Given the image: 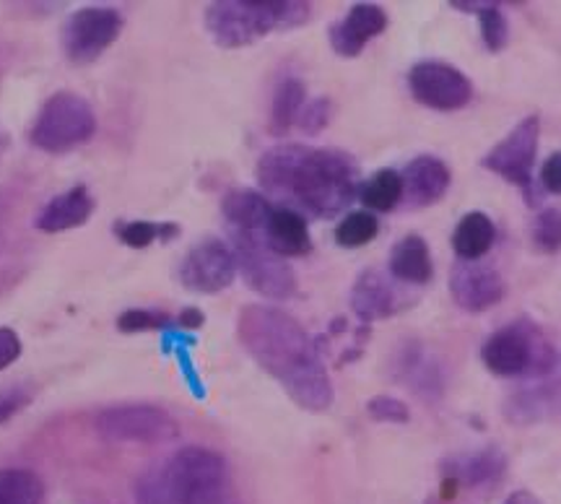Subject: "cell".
I'll return each mask as SVG.
<instances>
[{
  "label": "cell",
  "mask_w": 561,
  "mask_h": 504,
  "mask_svg": "<svg viewBox=\"0 0 561 504\" xmlns=\"http://www.w3.org/2000/svg\"><path fill=\"white\" fill-rule=\"evenodd\" d=\"M180 229L174 224H151V221H125L117 224V237L128 248H149L153 240H170Z\"/></svg>",
  "instance_id": "cell-32"
},
{
  "label": "cell",
  "mask_w": 561,
  "mask_h": 504,
  "mask_svg": "<svg viewBox=\"0 0 561 504\" xmlns=\"http://www.w3.org/2000/svg\"><path fill=\"white\" fill-rule=\"evenodd\" d=\"M504 504H543L536 494L528 492V489H520V492H512Z\"/></svg>",
  "instance_id": "cell-39"
},
{
  "label": "cell",
  "mask_w": 561,
  "mask_h": 504,
  "mask_svg": "<svg viewBox=\"0 0 561 504\" xmlns=\"http://www.w3.org/2000/svg\"><path fill=\"white\" fill-rule=\"evenodd\" d=\"M96 432L107 443L157 445L178 437V422L157 405H112L96 416Z\"/></svg>",
  "instance_id": "cell-9"
},
{
  "label": "cell",
  "mask_w": 561,
  "mask_h": 504,
  "mask_svg": "<svg viewBox=\"0 0 561 504\" xmlns=\"http://www.w3.org/2000/svg\"><path fill=\"white\" fill-rule=\"evenodd\" d=\"M450 297L460 310L481 314L507 297V284L491 265L460 261L450 271Z\"/></svg>",
  "instance_id": "cell-14"
},
{
  "label": "cell",
  "mask_w": 561,
  "mask_h": 504,
  "mask_svg": "<svg viewBox=\"0 0 561 504\" xmlns=\"http://www.w3.org/2000/svg\"><path fill=\"white\" fill-rule=\"evenodd\" d=\"M442 471H445V476L455 486H494L500 484L504 473H507V455H504L496 445H486L471 453L450 455V458L442 463Z\"/></svg>",
  "instance_id": "cell-17"
},
{
  "label": "cell",
  "mask_w": 561,
  "mask_h": 504,
  "mask_svg": "<svg viewBox=\"0 0 561 504\" xmlns=\"http://www.w3.org/2000/svg\"><path fill=\"white\" fill-rule=\"evenodd\" d=\"M411 96L437 112H458L473 100V83L445 60H421L409 71Z\"/></svg>",
  "instance_id": "cell-10"
},
{
  "label": "cell",
  "mask_w": 561,
  "mask_h": 504,
  "mask_svg": "<svg viewBox=\"0 0 561 504\" xmlns=\"http://www.w3.org/2000/svg\"><path fill=\"white\" fill-rule=\"evenodd\" d=\"M237 339L299 409L322 414L333 405V385L318 343L289 312L248 305L237 318Z\"/></svg>",
  "instance_id": "cell-1"
},
{
  "label": "cell",
  "mask_w": 561,
  "mask_h": 504,
  "mask_svg": "<svg viewBox=\"0 0 561 504\" xmlns=\"http://www.w3.org/2000/svg\"><path fill=\"white\" fill-rule=\"evenodd\" d=\"M42 484L24 468H0V504H39Z\"/></svg>",
  "instance_id": "cell-28"
},
{
  "label": "cell",
  "mask_w": 561,
  "mask_h": 504,
  "mask_svg": "<svg viewBox=\"0 0 561 504\" xmlns=\"http://www.w3.org/2000/svg\"><path fill=\"white\" fill-rule=\"evenodd\" d=\"M206 323V318H203L201 310H195V307H187V310H182L180 314V325L182 328H201Z\"/></svg>",
  "instance_id": "cell-38"
},
{
  "label": "cell",
  "mask_w": 561,
  "mask_h": 504,
  "mask_svg": "<svg viewBox=\"0 0 561 504\" xmlns=\"http://www.w3.org/2000/svg\"><path fill=\"white\" fill-rule=\"evenodd\" d=\"M312 5L301 0H219L206 9V30L224 50L248 47L276 32L310 21Z\"/></svg>",
  "instance_id": "cell-3"
},
{
  "label": "cell",
  "mask_w": 561,
  "mask_h": 504,
  "mask_svg": "<svg viewBox=\"0 0 561 504\" xmlns=\"http://www.w3.org/2000/svg\"><path fill=\"white\" fill-rule=\"evenodd\" d=\"M19 405H21V398H9V401L0 403V422H5L13 411H19Z\"/></svg>",
  "instance_id": "cell-40"
},
{
  "label": "cell",
  "mask_w": 561,
  "mask_h": 504,
  "mask_svg": "<svg viewBox=\"0 0 561 504\" xmlns=\"http://www.w3.org/2000/svg\"><path fill=\"white\" fill-rule=\"evenodd\" d=\"M496 240V227L486 214L471 211L455 224L453 229V250L460 261L466 263H479L483 255L491 250V244Z\"/></svg>",
  "instance_id": "cell-24"
},
{
  "label": "cell",
  "mask_w": 561,
  "mask_h": 504,
  "mask_svg": "<svg viewBox=\"0 0 561 504\" xmlns=\"http://www.w3.org/2000/svg\"><path fill=\"white\" fill-rule=\"evenodd\" d=\"M21 356V339L11 328H0V369H5Z\"/></svg>",
  "instance_id": "cell-37"
},
{
  "label": "cell",
  "mask_w": 561,
  "mask_h": 504,
  "mask_svg": "<svg viewBox=\"0 0 561 504\" xmlns=\"http://www.w3.org/2000/svg\"><path fill=\"white\" fill-rule=\"evenodd\" d=\"M533 248L543 255H557L561 252V211L559 208H543L541 214L533 219L530 227Z\"/></svg>",
  "instance_id": "cell-31"
},
{
  "label": "cell",
  "mask_w": 561,
  "mask_h": 504,
  "mask_svg": "<svg viewBox=\"0 0 561 504\" xmlns=\"http://www.w3.org/2000/svg\"><path fill=\"white\" fill-rule=\"evenodd\" d=\"M401 294H398L382 271H362L359 278L351 286V310H354L362 323L392 318V314L401 312Z\"/></svg>",
  "instance_id": "cell-19"
},
{
  "label": "cell",
  "mask_w": 561,
  "mask_h": 504,
  "mask_svg": "<svg viewBox=\"0 0 561 504\" xmlns=\"http://www.w3.org/2000/svg\"><path fill=\"white\" fill-rule=\"evenodd\" d=\"M481 359L491 375L525 380L551 375L561 364L557 348L533 320H515L491 333L481 348Z\"/></svg>",
  "instance_id": "cell-4"
},
{
  "label": "cell",
  "mask_w": 561,
  "mask_h": 504,
  "mask_svg": "<svg viewBox=\"0 0 561 504\" xmlns=\"http://www.w3.org/2000/svg\"><path fill=\"white\" fill-rule=\"evenodd\" d=\"M359 198L364 206L377 214H388L403 201V177L396 170H380L359 187Z\"/></svg>",
  "instance_id": "cell-27"
},
{
  "label": "cell",
  "mask_w": 561,
  "mask_h": 504,
  "mask_svg": "<svg viewBox=\"0 0 561 504\" xmlns=\"http://www.w3.org/2000/svg\"><path fill=\"white\" fill-rule=\"evenodd\" d=\"M453 9L466 11V13H476L481 24V39L486 45L489 53H502L510 42V24L507 16H504L500 3H489V0H453Z\"/></svg>",
  "instance_id": "cell-26"
},
{
  "label": "cell",
  "mask_w": 561,
  "mask_h": 504,
  "mask_svg": "<svg viewBox=\"0 0 561 504\" xmlns=\"http://www.w3.org/2000/svg\"><path fill=\"white\" fill-rule=\"evenodd\" d=\"M91 211H94V198H91L87 187H70L68 193L58 195L42 208V214L37 216V229L50 234L66 232V229L87 224Z\"/></svg>",
  "instance_id": "cell-23"
},
{
  "label": "cell",
  "mask_w": 561,
  "mask_h": 504,
  "mask_svg": "<svg viewBox=\"0 0 561 504\" xmlns=\"http://www.w3.org/2000/svg\"><path fill=\"white\" fill-rule=\"evenodd\" d=\"M561 416V364L551 375L515 390L504 401V419L515 426H528Z\"/></svg>",
  "instance_id": "cell-15"
},
{
  "label": "cell",
  "mask_w": 561,
  "mask_h": 504,
  "mask_svg": "<svg viewBox=\"0 0 561 504\" xmlns=\"http://www.w3.org/2000/svg\"><path fill=\"white\" fill-rule=\"evenodd\" d=\"M388 30V13L375 3L351 5L346 16L331 26V47L341 58H356L362 55L367 42Z\"/></svg>",
  "instance_id": "cell-16"
},
{
  "label": "cell",
  "mask_w": 561,
  "mask_h": 504,
  "mask_svg": "<svg viewBox=\"0 0 561 504\" xmlns=\"http://www.w3.org/2000/svg\"><path fill=\"white\" fill-rule=\"evenodd\" d=\"M390 276L403 284H430L434 276V263L430 244L421 234H405L390 250Z\"/></svg>",
  "instance_id": "cell-22"
},
{
  "label": "cell",
  "mask_w": 561,
  "mask_h": 504,
  "mask_svg": "<svg viewBox=\"0 0 561 504\" xmlns=\"http://www.w3.org/2000/svg\"><path fill=\"white\" fill-rule=\"evenodd\" d=\"M541 185L543 191L561 195V151H553L541 167Z\"/></svg>",
  "instance_id": "cell-36"
},
{
  "label": "cell",
  "mask_w": 561,
  "mask_h": 504,
  "mask_svg": "<svg viewBox=\"0 0 561 504\" xmlns=\"http://www.w3.org/2000/svg\"><path fill=\"white\" fill-rule=\"evenodd\" d=\"M96 130V117L91 104L73 91H60L42 104L37 121L32 125V144L47 153H66L87 144Z\"/></svg>",
  "instance_id": "cell-6"
},
{
  "label": "cell",
  "mask_w": 561,
  "mask_h": 504,
  "mask_svg": "<svg viewBox=\"0 0 561 504\" xmlns=\"http://www.w3.org/2000/svg\"><path fill=\"white\" fill-rule=\"evenodd\" d=\"M377 232H380V221H377L375 214L369 211H351L346 219H341L339 227H335V242L341 248H364L375 240Z\"/></svg>",
  "instance_id": "cell-30"
},
{
  "label": "cell",
  "mask_w": 561,
  "mask_h": 504,
  "mask_svg": "<svg viewBox=\"0 0 561 504\" xmlns=\"http://www.w3.org/2000/svg\"><path fill=\"white\" fill-rule=\"evenodd\" d=\"M167 314L159 312H149V310H128L125 314H121L117 320V328L123 333H140V331H157V328L167 325Z\"/></svg>",
  "instance_id": "cell-35"
},
{
  "label": "cell",
  "mask_w": 561,
  "mask_h": 504,
  "mask_svg": "<svg viewBox=\"0 0 561 504\" xmlns=\"http://www.w3.org/2000/svg\"><path fill=\"white\" fill-rule=\"evenodd\" d=\"M367 414L375 419V422H382V424H409L411 422L409 405L392 396L369 398Z\"/></svg>",
  "instance_id": "cell-33"
},
{
  "label": "cell",
  "mask_w": 561,
  "mask_h": 504,
  "mask_svg": "<svg viewBox=\"0 0 561 504\" xmlns=\"http://www.w3.org/2000/svg\"><path fill=\"white\" fill-rule=\"evenodd\" d=\"M401 177H403V195L405 201H409V206L426 208L445 198V193L450 191L453 172L439 157L421 153V157L411 159V162L405 164Z\"/></svg>",
  "instance_id": "cell-18"
},
{
  "label": "cell",
  "mask_w": 561,
  "mask_h": 504,
  "mask_svg": "<svg viewBox=\"0 0 561 504\" xmlns=\"http://www.w3.org/2000/svg\"><path fill=\"white\" fill-rule=\"evenodd\" d=\"M257 182L291 211L333 219L359 195V164L339 149L305 144L273 146L257 162Z\"/></svg>",
  "instance_id": "cell-2"
},
{
  "label": "cell",
  "mask_w": 561,
  "mask_h": 504,
  "mask_svg": "<svg viewBox=\"0 0 561 504\" xmlns=\"http://www.w3.org/2000/svg\"><path fill=\"white\" fill-rule=\"evenodd\" d=\"M331 112H333V104L328 96H318V100H312L310 104H305V110H301L299 115V130L307 133V136H318L328 128V123H331Z\"/></svg>",
  "instance_id": "cell-34"
},
{
  "label": "cell",
  "mask_w": 561,
  "mask_h": 504,
  "mask_svg": "<svg viewBox=\"0 0 561 504\" xmlns=\"http://www.w3.org/2000/svg\"><path fill=\"white\" fill-rule=\"evenodd\" d=\"M263 237L268 242V248L280 257H299L312 250L307 219L286 206H273Z\"/></svg>",
  "instance_id": "cell-20"
},
{
  "label": "cell",
  "mask_w": 561,
  "mask_h": 504,
  "mask_svg": "<svg viewBox=\"0 0 561 504\" xmlns=\"http://www.w3.org/2000/svg\"><path fill=\"white\" fill-rule=\"evenodd\" d=\"M273 211L271 201L263 193L248 191H229L221 201V214L227 219L231 232H244V234H263L268 216Z\"/></svg>",
  "instance_id": "cell-21"
},
{
  "label": "cell",
  "mask_w": 561,
  "mask_h": 504,
  "mask_svg": "<svg viewBox=\"0 0 561 504\" xmlns=\"http://www.w3.org/2000/svg\"><path fill=\"white\" fill-rule=\"evenodd\" d=\"M307 104L305 83L299 79H284L273 91L271 104V133L273 136H286L297 125L301 110Z\"/></svg>",
  "instance_id": "cell-25"
},
{
  "label": "cell",
  "mask_w": 561,
  "mask_h": 504,
  "mask_svg": "<svg viewBox=\"0 0 561 504\" xmlns=\"http://www.w3.org/2000/svg\"><path fill=\"white\" fill-rule=\"evenodd\" d=\"M180 504H240L229 466L208 447H182L167 460Z\"/></svg>",
  "instance_id": "cell-5"
},
{
  "label": "cell",
  "mask_w": 561,
  "mask_h": 504,
  "mask_svg": "<svg viewBox=\"0 0 561 504\" xmlns=\"http://www.w3.org/2000/svg\"><path fill=\"white\" fill-rule=\"evenodd\" d=\"M123 16L115 9L104 5H89V9L76 11L68 19L66 32H62V47L66 55L79 66L94 62L107 47L121 37Z\"/></svg>",
  "instance_id": "cell-12"
},
{
  "label": "cell",
  "mask_w": 561,
  "mask_h": 504,
  "mask_svg": "<svg viewBox=\"0 0 561 504\" xmlns=\"http://www.w3.org/2000/svg\"><path fill=\"white\" fill-rule=\"evenodd\" d=\"M538 141H541V117L528 115L481 159L483 170L507 180L510 185L520 187L530 206L536 203V193H533V167H536L538 157Z\"/></svg>",
  "instance_id": "cell-8"
},
{
  "label": "cell",
  "mask_w": 561,
  "mask_h": 504,
  "mask_svg": "<svg viewBox=\"0 0 561 504\" xmlns=\"http://www.w3.org/2000/svg\"><path fill=\"white\" fill-rule=\"evenodd\" d=\"M237 276L234 252L221 240H203L182 257L180 282L195 294H219Z\"/></svg>",
  "instance_id": "cell-13"
},
{
  "label": "cell",
  "mask_w": 561,
  "mask_h": 504,
  "mask_svg": "<svg viewBox=\"0 0 561 504\" xmlns=\"http://www.w3.org/2000/svg\"><path fill=\"white\" fill-rule=\"evenodd\" d=\"M136 504H180L167 463L151 466L136 484Z\"/></svg>",
  "instance_id": "cell-29"
},
{
  "label": "cell",
  "mask_w": 561,
  "mask_h": 504,
  "mask_svg": "<svg viewBox=\"0 0 561 504\" xmlns=\"http://www.w3.org/2000/svg\"><path fill=\"white\" fill-rule=\"evenodd\" d=\"M390 373L413 396L426 403H439L447 393V364L421 341H403L390 359Z\"/></svg>",
  "instance_id": "cell-11"
},
{
  "label": "cell",
  "mask_w": 561,
  "mask_h": 504,
  "mask_svg": "<svg viewBox=\"0 0 561 504\" xmlns=\"http://www.w3.org/2000/svg\"><path fill=\"white\" fill-rule=\"evenodd\" d=\"M229 248L234 252L237 271L242 273L252 291L273 299V302H284L297 294V276H294L291 265L268 248L263 234L231 232Z\"/></svg>",
  "instance_id": "cell-7"
}]
</instances>
